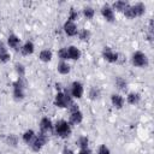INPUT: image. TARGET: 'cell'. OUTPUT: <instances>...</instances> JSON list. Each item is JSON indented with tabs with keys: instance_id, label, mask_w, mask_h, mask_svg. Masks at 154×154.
<instances>
[{
	"instance_id": "3",
	"label": "cell",
	"mask_w": 154,
	"mask_h": 154,
	"mask_svg": "<svg viewBox=\"0 0 154 154\" xmlns=\"http://www.w3.org/2000/svg\"><path fill=\"white\" fill-rule=\"evenodd\" d=\"M53 132H54L58 137H60V138H63V140H66V138H69V137L71 136V134H72V126L70 125V123H69L67 120L60 119V120H58V122L54 124Z\"/></svg>"
},
{
	"instance_id": "35",
	"label": "cell",
	"mask_w": 154,
	"mask_h": 154,
	"mask_svg": "<svg viewBox=\"0 0 154 154\" xmlns=\"http://www.w3.org/2000/svg\"><path fill=\"white\" fill-rule=\"evenodd\" d=\"M77 154H93V152H91V149L88 147V148H82V149H79Z\"/></svg>"
},
{
	"instance_id": "31",
	"label": "cell",
	"mask_w": 154,
	"mask_h": 154,
	"mask_svg": "<svg viewBox=\"0 0 154 154\" xmlns=\"http://www.w3.org/2000/svg\"><path fill=\"white\" fill-rule=\"evenodd\" d=\"M10 60H11V54H10L8 49L1 51V52H0V63H1V64H7Z\"/></svg>"
},
{
	"instance_id": "18",
	"label": "cell",
	"mask_w": 154,
	"mask_h": 154,
	"mask_svg": "<svg viewBox=\"0 0 154 154\" xmlns=\"http://www.w3.org/2000/svg\"><path fill=\"white\" fill-rule=\"evenodd\" d=\"M35 136H36V132H35L32 129H28V130H25V131L22 134V141H23L25 144L29 146V144L34 141Z\"/></svg>"
},
{
	"instance_id": "2",
	"label": "cell",
	"mask_w": 154,
	"mask_h": 154,
	"mask_svg": "<svg viewBox=\"0 0 154 154\" xmlns=\"http://www.w3.org/2000/svg\"><path fill=\"white\" fill-rule=\"evenodd\" d=\"M72 102H73V99H72L69 89H66V88L63 91H57L54 100H53L54 106L58 108H67Z\"/></svg>"
},
{
	"instance_id": "21",
	"label": "cell",
	"mask_w": 154,
	"mask_h": 154,
	"mask_svg": "<svg viewBox=\"0 0 154 154\" xmlns=\"http://www.w3.org/2000/svg\"><path fill=\"white\" fill-rule=\"evenodd\" d=\"M5 143L8 146V147H12V148H16L19 143V138L16 134H8L6 137H5Z\"/></svg>"
},
{
	"instance_id": "23",
	"label": "cell",
	"mask_w": 154,
	"mask_h": 154,
	"mask_svg": "<svg viewBox=\"0 0 154 154\" xmlns=\"http://www.w3.org/2000/svg\"><path fill=\"white\" fill-rule=\"evenodd\" d=\"M128 5H129V2H128V1L117 0V1L112 2L111 7L113 8V11H117V12H122V13H123V11L126 8V6H128Z\"/></svg>"
},
{
	"instance_id": "1",
	"label": "cell",
	"mask_w": 154,
	"mask_h": 154,
	"mask_svg": "<svg viewBox=\"0 0 154 154\" xmlns=\"http://www.w3.org/2000/svg\"><path fill=\"white\" fill-rule=\"evenodd\" d=\"M26 87H28V82L25 77H18L12 83V95L16 101H22L25 99Z\"/></svg>"
},
{
	"instance_id": "19",
	"label": "cell",
	"mask_w": 154,
	"mask_h": 154,
	"mask_svg": "<svg viewBox=\"0 0 154 154\" xmlns=\"http://www.w3.org/2000/svg\"><path fill=\"white\" fill-rule=\"evenodd\" d=\"M53 59V52L51 49H42L38 53V60L42 63H49Z\"/></svg>"
},
{
	"instance_id": "5",
	"label": "cell",
	"mask_w": 154,
	"mask_h": 154,
	"mask_svg": "<svg viewBox=\"0 0 154 154\" xmlns=\"http://www.w3.org/2000/svg\"><path fill=\"white\" fill-rule=\"evenodd\" d=\"M48 141H49V136H48V134H45V132L38 131V134H36L34 141L29 144V147H30V149H31L32 152L38 153V152L47 144Z\"/></svg>"
},
{
	"instance_id": "12",
	"label": "cell",
	"mask_w": 154,
	"mask_h": 154,
	"mask_svg": "<svg viewBox=\"0 0 154 154\" xmlns=\"http://www.w3.org/2000/svg\"><path fill=\"white\" fill-rule=\"evenodd\" d=\"M111 103L116 109H122L125 105V99L119 93H113L111 95Z\"/></svg>"
},
{
	"instance_id": "14",
	"label": "cell",
	"mask_w": 154,
	"mask_h": 154,
	"mask_svg": "<svg viewBox=\"0 0 154 154\" xmlns=\"http://www.w3.org/2000/svg\"><path fill=\"white\" fill-rule=\"evenodd\" d=\"M19 51H20L22 55H25V57H26V55H31V54H34V52H35V45H34L32 41L28 40V41H25V42L20 46Z\"/></svg>"
},
{
	"instance_id": "24",
	"label": "cell",
	"mask_w": 154,
	"mask_h": 154,
	"mask_svg": "<svg viewBox=\"0 0 154 154\" xmlns=\"http://www.w3.org/2000/svg\"><path fill=\"white\" fill-rule=\"evenodd\" d=\"M77 37L79 38V41L87 42V41H89V40H90V37H91V32H90L88 29H78Z\"/></svg>"
},
{
	"instance_id": "22",
	"label": "cell",
	"mask_w": 154,
	"mask_h": 154,
	"mask_svg": "<svg viewBox=\"0 0 154 154\" xmlns=\"http://www.w3.org/2000/svg\"><path fill=\"white\" fill-rule=\"evenodd\" d=\"M114 85L118 90L120 91H125L128 89V82L125 78H123L122 76H117L116 79H114Z\"/></svg>"
},
{
	"instance_id": "32",
	"label": "cell",
	"mask_w": 154,
	"mask_h": 154,
	"mask_svg": "<svg viewBox=\"0 0 154 154\" xmlns=\"http://www.w3.org/2000/svg\"><path fill=\"white\" fill-rule=\"evenodd\" d=\"M123 14H124V17L128 18V19H135V18H136V17H135V13H134V10H132V7H131L130 4H129V5L126 6V8L123 11Z\"/></svg>"
},
{
	"instance_id": "7",
	"label": "cell",
	"mask_w": 154,
	"mask_h": 154,
	"mask_svg": "<svg viewBox=\"0 0 154 154\" xmlns=\"http://www.w3.org/2000/svg\"><path fill=\"white\" fill-rule=\"evenodd\" d=\"M102 58L107 61V63H111V64H114V63H118L119 61V53L116 52L113 48L108 47V46H105L102 48Z\"/></svg>"
},
{
	"instance_id": "34",
	"label": "cell",
	"mask_w": 154,
	"mask_h": 154,
	"mask_svg": "<svg viewBox=\"0 0 154 154\" xmlns=\"http://www.w3.org/2000/svg\"><path fill=\"white\" fill-rule=\"evenodd\" d=\"M61 154H76L73 152V149H71L70 147H64L63 150H61Z\"/></svg>"
},
{
	"instance_id": "8",
	"label": "cell",
	"mask_w": 154,
	"mask_h": 154,
	"mask_svg": "<svg viewBox=\"0 0 154 154\" xmlns=\"http://www.w3.org/2000/svg\"><path fill=\"white\" fill-rule=\"evenodd\" d=\"M100 11H101V16L103 17V19L106 22H108V23L116 22V13H114V11H113V8L111 7L109 4H103L101 6Z\"/></svg>"
},
{
	"instance_id": "26",
	"label": "cell",
	"mask_w": 154,
	"mask_h": 154,
	"mask_svg": "<svg viewBox=\"0 0 154 154\" xmlns=\"http://www.w3.org/2000/svg\"><path fill=\"white\" fill-rule=\"evenodd\" d=\"M76 146H77L79 149H82V148H88V147H89V138H88V136H85V135L79 136V137L76 140Z\"/></svg>"
},
{
	"instance_id": "36",
	"label": "cell",
	"mask_w": 154,
	"mask_h": 154,
	"mask_svg": "<svg viewBox=\"0 0 154 154\" xmlns=\"http://www.w3.org/2000/svg\"><path fill=\"white\" fill-rule=\"evenodd\" d=\"M6 49H8V48H7V45H6L4 41L0 40V52H1V51H6Z\"/></svg>"
},
{
	"instance_id": "25",
	"label": "cell",
	"mask_w": 154,
	"mask_h": 154,
	"mask_svg": "<svg viewBox=\"0 0 154 154\" xmlns=\"http://www.w3.org/2000/svg\"><path fill=\"white\" fill-rule=\"evenodd\" d=\"M100 95H101V91H100V89H99V87H95V85H93V87H90L89 88V90H88V97L90 99V100H97L99 97H100Z\"/></svg>"
},
{
	"instance_id": "20",
	"label": "cell",
	"mask_w": 154,
	"mask_h": 154,
	"mask_svg": "<svg viewBox=\"0 0 154 154\" xmlns=\"http://www.w3.org/2000/svg\"><path fill=\"white\" fill-rule=\"evenodd\" d=\"M132 10H134V13H135V17H142L144 13H146V5L143 2H135L134 5H131Z\"/></svg>"
},
{
	"instance_id": "16",
	"label": "cell",
	"mask_w": 154,
	"mask_h": 154,
	"mask_svg": "<svg viewBox=\"0 0 154 154\" xmlns=\"http://www.w3.org/2000/svg\"><path fill=\"white\" fill-rule=\"evenodd\" d=\"M67 49V55H69V60H78L82 55V52L79 51V48H77L76 46L71 45L69 47H66Z\"/></svg>"
},
{
	"instance_id": "4",
	"label": "cell",
	"mask_w": 154,
	"mask_h": 154,
	"mask_svg": "<svg viewBox=\"0 0 154 154\" xmlns=\"http://www.w3.org/2000/svg\"><path fill=\"white\" fill-rule=\"evenodd\" d=\"M130 60H131V64L138 69H144L149 65V59H148L147 54L142 51H135L131 54Z\"/></svg>"
},
{
	"instance_id": "27",
	"label": "cell",
	"mask_w": 154,
	"mask_h": 154,
	"mask_svg": "<svg viewBox=\"0 0 154 154\" xmlns=\"http://www.w3.org/2000/svg\"><path fill=\"white\" fill-rule=\"evenodd\" d=\"M82 14H83V17L87 18V19H93L94 16H95V10H94V7H91V6H84V7L82 8Z\"/></svg>"
},
{
	"instance_id": "10",
	"label": "cell",
	"mask_w": 154,
	"mask_h": 154,
	"mask_svg": "<svg viewBox=\"0 0 154 154\" xmlns=\"http://www.w3.org/2000/svg\"><path fill=\"white\" fill-rule=\"evenodd\" d=\"M53 128H54V124L51 120V118H48V117H42L41 118V120L38 123V129H40L41 132H45V134L53 132Z\"/></svg>"
},
{
	"instance_id": "30",
	"label": "cell",
	"mask_w": 154,
	"mask_h": 154,
	"mask_svg": "<svg viewBox=\"0 0 154 154\" xmlns=\"http://www.w3.org/2000/svg\"><path fill=\"white\" fill-rule=\"evenodd\" d=\"M78 18H79V12L76 8L71 7L70 11H69V14H67V20H71V22L76 23V20H78Z\"/></svg>"
},
{
	"instance_id": "9",
	"label": "cell",
	"mask_w": 154,
	"mask_h": 154,
	"mask_svg": "<svg viewBox=\"0 0 154 154\" xmlns=\"http://www.w3.org/2000/svg\"><path fill=\"white\" fill-rule=\"evenodd\" d=\"M63 31L65 32L66 36H70V37H73V36H77V32H78V26L75 22H71V20H65V23L63 24Z\"/></svg>"
},
{
	"instance_id": "28",
	"label": "cell",
	"mask_w": 154,
	"mask_h": 154,
	"mask_svg": "<svg viewBox=\"0 0 154 154\" xmlns=\"http://www.w3.org/2000/svg\"><path fill=\"white\" fill-rule=\"evenodd\" d=\"M57 55H58L59 61H67V60H69V55H67V49H66V47L59 48L58 52H57Z\"/></svg>"
},
{
	"instance_id": "11",
	"label": "cell",
	"mask_w": 154,
	"mask_h": 154,
	"mask_svg": "<svg viewBox=\"0 0 154 154\" xmlns=\"http://www.w3.org/2000/svg\"><path fill=\"white\" fill-rule=\"evenodd\" d=\"M6 45H7V47H10V48H12V49H14V51H19V48H20V46H22V41H20V38H19L18 35H16V34H10V35L7 36Z\"/></svg>"
},
{
	"instance_id": "15",
	"label": "cell",
	"mask_w": 154,
	"mask_h": 154,
	"mask_svg": "<svg viewBox=\"0 0 154 154\" xmlns=\"http://www.w3.org/2000/svg\"><path fill=\"white\" fill-rule=\"evenodd\" d=\"M126 103L131 105V106H135V105H138L140 101H141V94L137 93V91H130L128 93L126 97H124Z\"/></svg>"
},
{
	"instance_id": "17",
	"label": "cell",
	"mask_w": 154,
	"mask_h": 154,
	"mask_svg": "<svg viewBox=\"0 0 154 154\" xmlns=\"http://www.w3.org/2000/svg\"><path fill=\"white\" fill-rule=\"evenodd\" d=\"M57 71H58V73H60L63 76L69 75L71 71V65L67 61H59L57 64Z\"/></svg>"
},
{
	"instance_id": "13",
	"label": "cell",
	"mask_w": 154,
	"mask_h": 154,
	"mask_svg": "<svg viewBox=\"0 0 154 154\" xmlns=\"http://www.w3.org/2000/svg\"><path fill=\"white\" fill-rule=\"evenodd\" d=\"M83 118H84L83 112H82L81 109H78V111H75V112H71V113H70L67 122L70 123L71 126H73V125H79V124L83 122Z\"/></svg>"
},
{
	"instance_id": "33",
	"label": "cell",
	"mask_w": 154,
	"mask_h": 154,
	"mask_svg": "<svg viewBox=\"0 0 154 154\" xmlns=\"http://www.w3.org/2000/svg\"><path fill=\"white\" fill-rule=\"evenodd\" d=\"M96 154H111V149L106 146V144H100L97 150H96Z\"/></svg>"
},
{
	"instance_id": "6",
	"label": "cell",
	"mask_w": 154,
	"mask_h": 154,
	"mask_svg": "<svg viewBox=\"0 0 154 154\" xmlns=\"http://www.w3.org/2000/svg\"><path fill=\"white\" fill-rule=\"evenodd\" d=\"M69 91H70V94H71V96H72L73 100L75 99L76 100H79L84 95V85L79 81H73L70 84V87H69Z\"/></svg>"
},
{
	"instance_id": "29",
	"label": "cell",
	"mask_w": 154,
	"mask_h": 154,
	"mask_svg": "<svg viewBox=\"0 0 154 154\" xmlns=\"http://www.w3.org/2000/svg\"><path fill=\"white\" fill-rule=\"evenodd\" d=\"M14 71H16V73L18 75V77H25V71H26V69H25L24 64H22V63H16V64H14Z\"/></svg>"
}]
</instances>
